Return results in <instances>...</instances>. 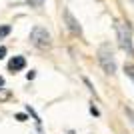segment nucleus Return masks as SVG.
<instances>
[{
	"label": "nucleus",
	"mask_w": 134,
	"mask_h": 134,
	"mask_svg": "<svg viewBox=\"0 0 134 134\" xmlns=\"http://www.w3.org/2000/svg\"><path fill=\"white\" fill-rule=\"evenodd\" d=\"M98 62H100V66L104 68L106 74H114L116 72V60H114V54H112V50H110L108 44L100 46V50H98Z\"/></svg>",
	"instance_id": "nucleus-1"
},
{
	"label": "nucleus",
	"mask_w": 134,
	"mask_h": 134,
	"mask_svg": "<svg viewBox=\"0 0 134 134\" xmlns=\"http://www.w3.org/2000/svg\"><path fill=\"white\" fill-rule=\"evenodd\" d=\"M30 42H32L36 48H40V50H46V48L50 46V34H48L46 28L34 26L32 32H30Z\"/></svg>",
	"instance_id": "nucleus-2"
},
{
	"label": "nucleus",
	"mask_w": 134,
	"mask_h": 134,
	"mask_svg": "<svg viewBox=\"0 0 134 134\" xmlns=\"http://www.w3.org/2000/svg\"><path fill=\"white\" fill-rule=\"evenodd\" d=\"M116 32H118V40H120L122 50H126L128 56H134V46H132V40H130V30L124 28L122 24H116Z\"/></svg>",
	"instance_id": "nucleus-3"
},
{
	"label": "nucleus",
	"mask_w": 134,
	"mask_h": 134,
	"mask_svg": "<svg viewBox=\"0 0 134 134\" xmlns=\"http://www.w3.org/2000/svg\"><path fill=\"white\" fill-rule=\"evenodd\" d=\"M64 20H66V26H68V30H70L72 34H76V36L82 34V26L78 24V20L72 16V12L68 10V8H64Z\"/></svg>",
	"instance_id": "nucleus-4"
},
{
	"label": "nucleus",
	"mask_w": 134,
	"mask_h": 134,
	"mask_svg": "<svg viewBox=\"0 0 134 134\" xmlns=\"http://www.w3.org/2000/svg\"><path fill=\"white\" fill-rule=\"evenodd\" d=\"M24 66H26L24 56H14V58L8 62V70H12V72H18V70H22Z\"/></svg>",
	"instance_id": "nucleus-5"
},
{
	"label": "nucleus",
	"mask_w": 134,
	"mask_h": 134,
	"mask_svg": "<svg viewBox=\"0 0 134 134\" xmlns=\"http://www.w3.org/2000/svg\"><path fill=\"white\" fill-rule=\"evenodd\" d=\"M10 24H2V26H0V38H4V36H8V34H10Z\"/></svg>",
	"instance_id": "nucleus-6"
},
{
	"label": "nucleus",
	"mask_w": 134,
	"mask_h": 134,
	"mask_svg": "<svg viewBox=\"0 0 134 134\" xmlns=\"http://www.w3.org/2000/svg\"><path fill=\"white\" fill-rule=\"evenodd\" d=\"M124 72H126V76L132 78V82H134V66L132 64H126V66H124Z\"/></svg>",
	"instance_id": "nucleus-7"
},
{
	"label": "nucleus",
	"mask_w": 134,
	"mask_h": 134,
	"mask_svg": "<svg viewBox=\"0 0 134 134\" xmlns=\"http://www.w3.org/2000/svg\"><path fill=\"white\" fill-rule=\"evenodd\" d=\"M124 112H126V116H128V120H130V122L134 124V110H132L130 106H126V108H124Z\"/></svg>",
	"instance_id": "nucleus-8"
},
{
	"label": "nucleus",
	"mask_w": 134,
	"mask_h": 134,
	"mask_svg": "<svg viewBox=\"0 0 134 134\" xmlns=\"http://www.w3.org/2000/svg\"><path fill=\"white\" fill-rule=\"evenodd\" d=\"M26 110H28V114H30V116H32V118H34V120H36V122H38V124H40V118H38V114H36V112H34V110H32V108H30V104H28V106H26Z\"/></svg>",
	"instance_id": "nucleus-9"
},
{
	"label": "nucleus",
	"mask_w": 134,
	"mask_h": 134,
	"mask_svg": "<svg viewBox=\"0 0 134 134\" xmlns=\"http://www.w3.org/2000/svg\"><path fill=\"white\" fill-rule=\"evenodd\" d=\"M90 114H92V116H100V112H98L96 106H90Z\"/></svg>",
	"instance_id": "nucleus-10"
},
{
	"label": "nucleus",
	"mask_w": 134,
	"mask_h": 134,
	"mask_svg": "<svg viewBox=\"0 0 134 134\" xmlns=\"http://www.w3.org/2000/svg\"><path fill=\"white\" fill-rule=\"evenodd\" d=\"M44 0H30V6H42Z\"/></svg>",
	"instance_id": "nucleus-11"
},
{
	"label": "nucleus",
	"mask_w": 134,
	"mask_h": 134,
	"mask_svg": "<svg viewBox=\"0 0 134 134\" xmlns=\"http://www.w3.org/2000/svg\"><path fill=\"white\" fill-rule=\"evenodd\" d=\"M6 52H8V50H6V46H0V60L6 56Z\"/></svg>",
	"instance_id": "nucleus-12"
},
{
	"label": "nucleus",
	"mask_w": 134,
	"mask_h": 134,
	"mask_svg": "<svg viewBox=\"0 0 134 134\" xmlns=\"http://www.w3.org/2000/svg\"><path fill=\"white\" fill-rule=\"evenodd\" d=\"M14 118H16V120H20V122H24V120H26V114H16Z\"/></svg>",
	"instance_id": "nucleus-13"
},
{
	"label": "nucleus",
	"mask_w": 134,
	"mask_h": 134,
	"mask_svg": "<svg viewBox=\"0 0 134 134\" xmlns=\"http://www.w3.org/2000/svg\"><path fill=\"white\" fill-rule=\"evenodd\" d=\"M34 76H36V72H34V70H30V72H28V74H26V78H28V80H32V78H34Z\"/></svg>",
	"instance_id": "nucleus-14"
},
{
	"label": "nucleus",
	"mask_w": 134,
	"mask_h": 134,
	"mask_svg": "<svg viewBox=\"0 0 134 134\" xmlns=\"http://www.w3.org/2000/svg\"><path fill=\"white\" fill-rule=\"evenodd\" d=\"M2 86H4V78H2V76H0V88H2Z\"/></svg>",
	"instance_id": "nucleus-15"
}]
</instances>
